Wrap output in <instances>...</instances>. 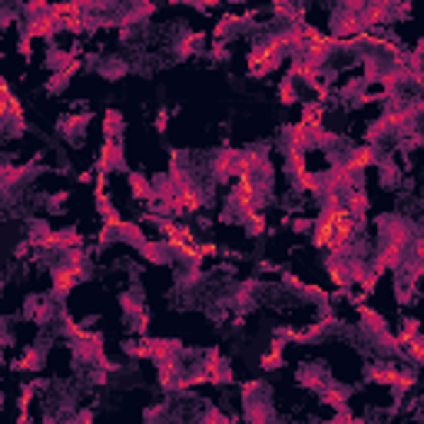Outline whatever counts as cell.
<instances>
[{"label":"cell","instance_id":"5","mask_svg":"<svg viewBox=\"0 0 424 424\" xmlns=\"http://www.w3.org/2000/svg\"><path fill=\"white\" fill-rule=\"evenodd\" d=\"M365 163H372V153H368V149H362V153H355V159H352V169H362Z\"/></svg>","mask_w":424,"mask_h":424},{"label":"cell","instance_id":"2","mask_svg":"<svg viewBox=\"0 0 424 424\" xmlns=\"http://www.w3.org/2000/svg\"><path fill=\"white\" fill-rule=\"evenodd\" d=\"M232 199H236V206H242V209H252L256 202H259V186H256L252 173H242V176H236Z\"/></svg>","mask_w":424,"mask_h":424},{"label":"cell","instance_id":"4","mask_svg":"<svg viewBox=\"0 0 424 424\" xmlns=\"http://www.w3.org/2000/svg\"><path fill=\"white\" fill-rule=\"evenodd\" d=\"M279 43H269V47H259V50L252 53V73H262V70H269L272 63L279 60Z\"/></svg>","mask_w":424,"mask_h":424},{"label":"cell","instance_id":"1","mask_svg":"<svg viewBox=\"0 0 424 424\" xmlns=\"http://www.w3.org/2000/svg\"><path fill=\"white\" fill-rule=\"evenodd\" d=\"M355 229H358V222H355L352 209L331 202V206L321 212L319 226H315V246L328 248V252H345V246H348L355 236Z\"/></svg>","mask_w":424,"mask_h":424},{"label":"cell","instance_id":"3","mask_svg":"<svg viewBox=\"0 0 424 424\" xmlns=\"http://www.w3.org/2000/svg\"><path fill=\"white\" fill-rule=\"evenodd\" d=\"M166 232H169V246L176 248V252H183V256H189V259H199L206 248H199L196 242H193V236H189L186 229L179 226H166Z\"/></svg>","mask_w":424,"mask_h":424}]
</instances>
